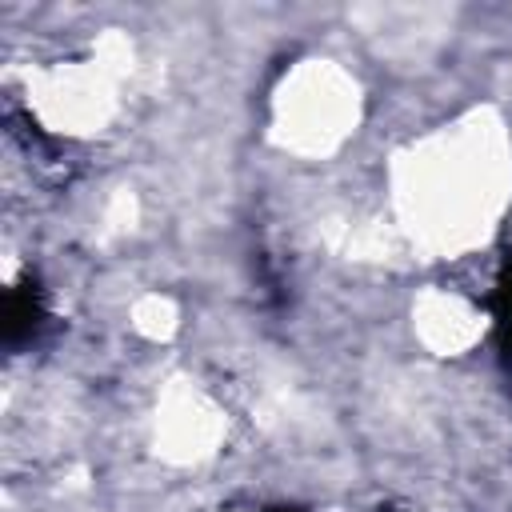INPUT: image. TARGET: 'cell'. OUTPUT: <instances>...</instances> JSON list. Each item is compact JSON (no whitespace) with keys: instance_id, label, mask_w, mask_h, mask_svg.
<instances>
[{"instance_id":"1","label":"cell","mask_w":512,"mask_h":512,"mask_svg":"<svg viewBox=\"0 0 512 512\" xmlns=\"http://www.w3.org/2000/svg\"><path fill=\"white\" fill-rule=\"evenodd\" d=\"M44 324V292L36 284V276H24L20 284L8 288L4 296V312H0V328H4V344L20 348L28 344Z\"/></svg>"},{"instance_id":"2","label":"cell","mask_w":512,"mask_h":512,"mask_svg":"<svg viewBox=\"0 0 512 512\" xmlns=\"http://www.w3.org/2000/svg\"><path fill=\"white\" fill-rule=\"evenodd\" d=\"M488 308H492V320H496V348H500L504 364H512V248L500 260V272H496V288L488 296Z\"/></svg>"},{"instance_id":"3","label":"cell","mask_w":512,"mask_h":512,"mask_svg":"<svg viewBox=\"0 0 512 512\" xmlns=\"http://www.w3.org/2000/svg\"><path fill=\"white\" fill-rule=\"evenodd\" d=\"M264 512H304V508H296V504H272V508H264Z\"/></svg>"}]
</instances>
